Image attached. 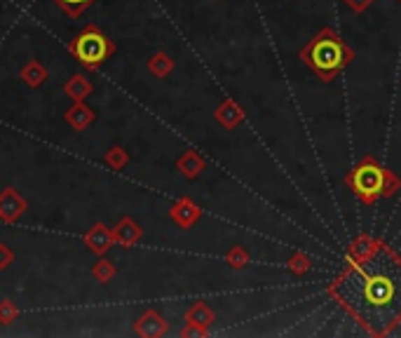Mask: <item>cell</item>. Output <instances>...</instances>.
Listing matches in <instances>:
<instances>
[{"mask_svg":"<svg viewBox=\"0 0 401 338\" xmlns=\"http://www.w3.org/2000/svg\"><path fill=\"white\" fill-rule=\"evenodd\" d=\"M336 294L366 329L387 334L401 322V261L373 252L340 277Z\"/></svg>","mask_w":401,"mask_h":338,"instance_id":"1","label":"cell"},{"mask_svg":"<svg viewBox=\"0 0 401 338\" xmlns=\"http://www.w3.org/2000/svg\"><path fill=\"white\" fill-rule=\"evenodd\" d=\"M305 66L322 80H333L350 64V50L331 29L319 31L300 52Z\"/></svg>","mask_w":401,"mask_h":338,"instance_id":"2","label":"cell"},{"mask_svg":"<svg viewBox=\"0 0 401 338\" xmlns=\"http://www.w3.org/2000/svg\"><path fill=\"white\" fill-rule=\"evenodd\" d=\"M385 179H387L385 169L380 167L378 162L366 160L359 167H354L347 184H350V188L359 200L371 205V202H376L380 195L385 193Z\"/></svg>","mask_w":401,"mask_h":338,"instance_id":"3","label":"cell"},{"mask_svg":"<svg viewBox=\"0 0 401 338\" xmlns=\"http://www.w3.org/2000/svg\"><path fill=\"white\" fill-rule=\"evenodd\" d=\"M71 52L83 62L85 66H99L113 54V45L108 38L94 26H87L83 33H78L71 45Z\"/></svg>","mask_w":401,"mask_h":338,"instance_id":"4","label":"cell"},{"mask_svg":"<svg viewBox=\"0 0 401 338\" xmlns=\"http://www.w3.org/2000/svg\"><path fill=\"white\" fill-rule=\"evenodd\" d=\"M85 242H87V247H90V252H94V254H106L111 249V245H113V235H111V231L106 226H94L92 228L90 233H87V238H85Z\"/></svg>","mask_w":401,"mask_h":338,"instance_id":"5","label":"cell"},{"mask_svg":"<svg viewBox=\"0 0 401 338\" xmlns=\"http://www.w3.org/2000/svg\"><path fill=\"white\" fill-rule=\"evenodd\" d=\"M24 209H26L24 200L17 198L12 188H8L3 198H0V216H3V219H8V221H15L17 216H22Z\"/></svg>","mask_w":401,"mask_h":338,"instance_id":"6","label":"cell"},{"mask_svg":"<svg viewBox=\"0 0 401 338\" xmlns=\"http://www.w3.org/2000/svg\"><path fill=\"white\" fill-rule=\"evenodd\" d=\"M139 235H141V231H139L136 223L129 221V219H125V221L118 226V238L122 240V245H132V242H136Z\"/></svg>","mask_w":401,"mask_h":338,"instance_id":"7","label":"cell"},{"mask_svg":"<svg viewBox=\"0 0 401 338\" xmlns=\"http://www.w3.org/2000/svg\"><path fill=\"white\" fill-rule=\"evenodd\" d=\"M57 3H59V8L69 12L71 17H78L80 12H83L85 8H90L94 0H57Z\"/></svg>","mask_w":401,"mask_h":338,"instance_id":"8","label":"cell"},{"mask_svg":"<svg viewBox=\"0 0 401 338\" xmlns=\"http://www.w3.org/2000/svg\"><path fill=\"white\" fill-rule=\"evenodd\" d=\"M371 3H373V0H345L347 8L354 10V12H364Z\"/></svg>","mask_w":401,"mask_h":338,"instance_id":"9","label":"cell"}]
</instances>
